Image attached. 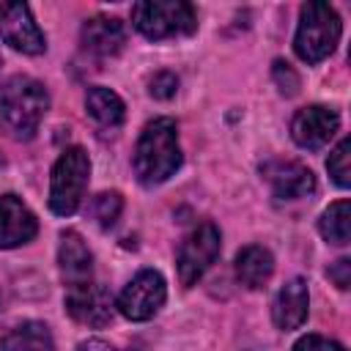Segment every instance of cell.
Masks as SVG:
<instances>
[{
	"label": "cell",
	"instance_id": "6da1fadb",
	"mask_svg": "<svg viewBox=\"0 0 351 351\" xmlns=\"http://www.w3.org/2000/svg\"><path fill=\"white\" fill-rule=\"evenodd\" d=\"M134 176L143 186L165 184L181 167V145H178V126L173 118L162 115L143 126L134 156H132Z\"/></svg>",
	"mask_w": 351,
	"mask_h": 351
},
{
	"label": "cell",
	"instance_id": "7a4b0ae2",
	"mask_svg": "<svg viewBox=\"0 0 351 351\" xmlns=\"http://www.w3.org/2000/svg\"><path fill=\"white\" fill-rule=\"evenodd\" d=\"M47 110L49 93L44 82L27 74H14L0 82V129L14 140H30L38 132Z\"/></svg>",
	"mask_w": 351,
	"mask_h": 351
},
{
	"label": "cell",
	"instance_id": "3957f363",
	"mask_svg": "<svg viewBox=\"0 0 351 351\" xmlns=\"http://www.w3.org/2000/svg\"><path fill=\"white\" fill-rule=\"evenodd\" d=\"M340 33H343V22H340V14L335 11V5L310 0L299 8L293 52L299 55V60H304L310 66L321 63L335 52Z\"/></svg>",
	"mask_w": 351,
	"mask_h": 351
},
{
	"label": "cell",
	"instance_id": "277c9868",
	"mask_svg": "<svg viewBox=\"0 0 351 351\" xmlns=\"http://www.w3.org/2000/svg\"><path fill=\"white\" fill-rule=\"evenodd\" d=\"M132 25L151 41L189 36L197 30L195 5L186 0H143L132 5Z\"/></svg>",
	"mask_w": 351,
	"mask_h": 351
},
{
	"label": "cell",
	"instance_id": "5b68a950",
	"mask_svg": "<svg viewBox=\"0 0 351 351\" xmlns=\"http://www.w3.org/2000/svg\"><path fill=\"white\" fill-rule=\"evenodd\" d=\"M88 176H90V159H88L85 148L71 145L55 159L52 176H49V208H52V214L71 217L80 208V203L85 197Z\"/></svg>",
	"mask_w": 351,
	"mask_h": 351
},
{
	"label": "cell",
	"instance_id": "8992f818",
	"mask_svg": "<svg viewBox=\"0 0 351 351\" xmlns=\"http://www.w3.org/2000/svg\"><path fill=\"white\" fill-rule=\"evenodd\" d=\"M165 299H167V282H165V277L156 269H143L118 293L115 307L129 321H148V318H154L162 310Z\"/></svg>",
	"mask_w": 351,
	"mask_h": 351
},
{
	"label": "cell",
	"instance_id": "52a82bcc",
	"mask_svg": "<svg viewBox=\"0 0 351 351\" xmlns=\"http://www.w3.org/2000/svg\"><path fill=\"white\" fill-rule=\"evenodd\" d=\"M222 250V236H219V228L214 222H203L197 225L181 244L178 250V280L184 288H192L208 269L211 263L217 261Z\"/></svg>",
	"mask_w": 351,
	"mask_h": 351
},
{
	"label": "cell",
	"instance_id": "ba28073f",
	"mask_svg": "<svg viewBox=\"0 0 351 351\" xmlns=\"http://www.w3.org/2000/svg\"><path fill=\"white\" fill-rule=\"evenodd\" d=\"M0 38L22 55H41L47 49V38L25 3L0 0Z\"/></svg>",
	"mask_w": 351,
	"mask_h": 351
},
{
	"label": "cell",
	"instance_id": "9c48e42d",
	"mask_svg": "<svg viewBox=\"0 0 351 351\" xmlns=\"http://www.w3.org/2000/svg\"><path fill=\"white\" fill-rule=\"evenodd\" d=\"M337 126H340V115L332 107L307 104V107L296 110V115L291 118V137L299 148L318 151L335 137Z\"/></svg>",
	"mask_w": 351,
	"mask_h": 351
},
{
	"label": "cell",
	"instance_id": "30bf717a",
	"mask_svg": "<svg viewBox=\"0 0 351 351\" xmlns=\"http://www.w3.org/2000/svg\"><path fill=\"white\" fill-rule=\"evenodd\" d=\"M66 313L77 321V324H85V326H107L110 318H112V310H115V302L110 296V291L104 285H96V282H85V285H74L66 291Z\"/></svg>",
	"mask_w": 351,
	"mask_h": 351
},
{
	"label": "cell",
	"instance_id": "8fae6325",
	"mask_svg": "<svg viewBox=\"0 0 351 351\" xmlns=\"http://www.w3.org/2000/svg\"><path fill=\"white\" fill-rule=\"evenodd\" d=\"M261 173L269 181L271 195L277 200H299V197H307L315 192V176L302 162L271 159V162H263Z\"/></svg>",
	"mask_w": 351,
	"mask_h": 351
},
{
	"label": "cell",
	"instance_id": "7c38bea8",
	"mask_svg": "<svg viewBox=\"0 0 351 351\" xmlns=\"http://www.w3.org/2000/svg\"><path fill=\"white\" fill-rule=\"evenodd\" d=\"M38 233L36 214L16 197L0 195V250H14L33 241Z\"/></svg>",
	"mask_w": 351,
	"mask_h": 351
},
{
	"label": "cell",
	"instance_id": "4fadbf2b",
	"mask_svg": "<svg viewBox=\"0 0 351 351\" xmlns=\"http://www.w3.org/2000/svg\"><path fill=\"white\" fill-rule=\"evenodd\" d=\"M80 41H82V49L90 55H99V58L118 55L126 44V25L118 16L96 14V16L82 22Z\"/></svg>",
	"mask_w": 351,
	"mask_h": 351
},
{
	"label": "cell",
	"instance_id": "5bb4252c",
	"mask_svg": "<svg viewBox=\"0 0 351 351\" xmlns=\"http://www.w3.org/2000/svg\"><path fill=\"white\" fill-rule=\"evenodd\" d=\"M58 266L69 288L93 282V255L77 230H63L58 244Z\"/></svg>",
	"mask_w": 351,
	"mask_h": 351
},
{
	"label": "cell",
	"instance_id": "9a60e30c",
	"mask_svg": "<svg viewBox=\"0 0 351 351\" xmlns=\"http://www.w3.org/2000/svg\"><path fill=\"white\" fill-rule=\"evenodd\" d=\"M307 313H310L307 280L293 277L280 288V293H277V299L271 304V321H274L277 329L291 332V329H299L307 321Z\"/></svg>",
	"mask_w": 351,
	"mask_h": 351
},
{
	"label": "cell",
	"instance_id": "2e32d148",
	"mask_svg": "<svg viewBox=\"0 0 351 351\" xmlns=\"http://www.w3.org/2000/svg\"><path fill=\"white\" fill-rule=\"evenodd\" d=\"M274 271V255L261 247V244H247L239 250L236 255V280L239 285L250 288V291H258L269 282Z\"/></svg>",
	"mask_w": 351,
	"mask_h": 351
},
{
	"label": "cell",
	"instance_id": "e0dca14e",
	"mask_svg": "<svg viewBox=\"0 0 351 351\" xmlns=\"http://www.w3.org/2000/svg\"><path fill=\"white\" fill-rule=\"evenodd\" d=\"M85 112L90 115L93 123H99L104 129H115V126L123 123L126 107H123V99L115 90L104 88V85H93L85 93Z\"/></svg>",
	"mask_w": 351,
	"mask_h": 351
},
{
	"label": "cell",
	"instance_id": "ac0fdd59",
	"mask_svg": "<svg viewBox=\"0 0 351 351\" xmlns=\"http://www.w3.org/2000/svg\"><path fill=\"white\" fill-rule=\"evenodd\" d=\"M55 340L44 321H22L0 337V351H52Z\"/></svg>",
	"mask_w": 351,
	"mask_h": 351
},
{
	"label": "cell",
	"instance_id": "d6986e66",
	"mask_svg": "<svg viewBox=\"0 0 351 351\" xmlns=\"http://www.w3.org/2000/svg\"><path fill=\"white\" fill-rule=\"evenodd\" d=\"M318 230L326 244H348L351 239V203L348 200H335L318 219Z\"/></svg>",
	"mask_w": 351,
	"mask_h": 351
},
{
	"label": "cell",
	"instance_id": "ffe728a7",
	"mask_svg": "<svg viewBox=\"0 0 351 351\" xmlns=\"http://www.w3.org/2000/svg\"><path fill=\"white\" fill-rule=\"evenodd\" d=\"M123 211V197L121 192H99L93 200H90V214L96 219L99 228H112L118 222Z\"/></svg>",
	"mask_w": 351,
	"mask_h": 351
},
{
	"label": "cell",
	"instance_id": "44dd1931",
	"mask_svg": "<svg viewBox=\"0 0 351 351\" xmlns=\"http://www.w3.org/2000/svg\"><path fill=\"white\" fill-rule=\"evenodd\" d=\"M351 151V140L348 137H343L337 145H335V151L329 154V159H326V170H329V176H332V181L340 186V189H348V184H351V165H348V154Z\"/></svg>",
	"mask_w": 351,
	"mask_h": 351
},
{
	"label": "cell",
	"instance_id": "7402d4cb",
	"mask_svg": "<svg viewBox=\"0 0 351 351\" xmlns=\"http://www.w3.org/2000/svg\"><path fill=\"white\" fill-rule=\"evenodd\" d=\"M271 80H274V85H277V90H280L282 96H296V90H299V74L293 71L291 63L274 60V66H271Z\"/></svg>",
	"mask_w": 351,
	"mask_h": 351
},
{
	"label": "cell",
	"instance_id": "603a6c76",
	"mask_svg": "<svg viewBox=\"0 0 351 351\" xmlns=\"http://www.w3.org/2000/svg\"><path fill=\"white\" fill-rule=\"evenodd\" d=\"M178 90V77L173 71H156L148 82V93L154 99H170Z\"/></svg>",
	"mask_w": 351,
	"mask_h": 351
},
{
	"label": "cell",
	"instance_id": "cb8c5ba5",
	"mask_svg": "<svg viewBox=\"0 0 351 351\" xmlns=\"http://www.w3.org/2000/svg\"><path fill=\"white\" fill-rule=\"evenodd\" d=\"M293 351H346V346H340L337 340H329L324 335H304L293 343Z\"/></svg>",
	"mask_w": 351,
	"mask_h": 351
},
{
	"label": "cell",
	"instance_id": "d4e9b609",
	"mask_svg": "<svg viewBox=\"0 0 351 351\" xmlns=\"http://www.w3.org/2000/svg\"><path fill=\"white\" fill-rule=\"evenodd\" d=\"M326 274H329V280H332L340 291H346V288L351 285V261H348V258H337L335 263H329Z\"/></svg>",
	"mask_w": 351,
	"mask_h": 351
},
{
	"label": "cell",
	"instance_id": "484cf974",
	"mask_svg": "<svg viewBox=\"0 0 351 351\" xmlns=\"http://www.w3.org/2000/svg\"><path fill=\"white\" fill-rule=\"evenodd\" d=\"M77 351H118V348H112L110 343H104V340L93 337V340H82V343L77 346ZM132 351H134V348H132Z\"/></svg>",
	"mask_w": 351,
	"mask_h": 351
}]
</instances>
